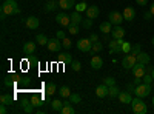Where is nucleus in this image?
I'll return each mask as SVG.
<instances>
[{
  "mask_svg": "<svg viewBox=\"0 0 154 114\" xmlns=\"http://www.w3.org/2000/svg\"><path fill=\"white\" fill-rule=\"evenodd\" d=\"M16 14H20V9H19V5L16 0H5L2 3V17L0 19H5L6 16H16Z\"/></svg>",
  "mask_w": 154,
  "mask_h": 114,
  "instance_id": "1",
  "label": "nucleus"
},
{
  "mask_svg": "<svg viewBox=\"0 0 154 114\" xmlns=\"http://www.w3.org/2000/svg\"><path fill=\"white\" fill-rule=\"evenodd\" d=\"M131 108H133V112H134V114H145V112L148 111V106H146V103L142 100V97L133 99Z\"/></svg>",
  "mask_w": 154,
  "mask_h": 114,
  "instance_id": "2",
  "label": "nucleus"
},
{
  "mask_svg": "<svg viewBox=\"0 0 154 114\" xmlns=\"http://www.w3.org/2000/svg\"><path fill=\"white\" fill-rule=\"evenodd\" d=\"M134 94L137 96V97H146V96H149L151 94V85L149 83H140V85H137L136 88H134Z\"/></svg>",
  "mask_w": 154,
  "mask_h": 114,
  "instance_id": "3",
  "label": "nucleus"
},
{
  "mask_svg": "<svg viewBox=\"0 0 154 114\" xmlns=\"http://www.w3.org/2000/svg\"><path fill=\"white\" fill-rule=\"evenodd\" d=\"M46 48L49 49L51 53H60V49L63 48V43L60 42V39L54 37V39H49L46 43Z\"/></svg>",
  "mask_w": 154,
  "mask_h": 114,
  "instance_id": "4",
  "label": "nucleus"
},
{
  "mask_svg": "<svg viewBox=\"0 0 154 114\" xmlns=\"http://www.w3.org/2000/svg\"><path fill=\"white\" fill-rule=\"evenodd\" d=\"M136 63H137V57L133 56V54H126L122 59V66L125 69H133V66L136 65Z\"/></svg>",
  "mask_w": 154,
  "mask_h": 114,
  "instance_id": "5",
  "label": "nucleus"
},
{
  "mask_svg": "<svg viewBox=\"0 0 154 114\" xmlns=\"http://www.w3.org/2000/svg\"><path fill=\"white\" fill-rule=\"evenodd\" d=\"M77 49L82 53H88V51H91V48H93V42L89 40V39H80V40H77Z\"/></svg>",
  "mask_w": 154,
  "mask_h": 114,
  "instance_id": "6",
  "label": "nucleus"
},
{
  "mask_svg": "<svg viewBox=\"0 0 154 114\" xmlns=\"http://www.w3.org/2000/svg\"><path fill=\"white\" fill-rule=\"evenodd\" d=\"M108 20L112 23V25H122V22L125 20L123 19V14H120L119 11H111L108 14Z\"/></svg>",
  "mask_w": 154,
  "mask_h": 114,
  "instance_id": "7",
  "label": "nucleus"
},
{
  "mask_svg": "<svg viewBox=\"0 0 154 114\" xmlns=\"http://www.w3.org/2000/svg\"><path fill=\"white\" fill-rule=\"evenodd\" d=\"M56 22L60 25V26L68 28V25L71 23V17L68 14H65V12H59V14L56 16Z\"/></svg>",
  "mask_w": 154,
  "mask_h": 114,
  "instance_id": "8",
  "label": "nucleus"
},
{
  "mask_svg": "<svg viewBox=\"0 0 154 114\" xmlns=\"http://www.w3.org/2000/svg\"><path fill=\"white\" fill-rule=\"evenodd\" d=\"M125 32L126 31L122 28V25H114V28L111 31V35H112V39H123Z\"/></svg>",
  "mask_w": 154,
  "mask_h": 114,
  "instance_id": "9",
  "label": "nucleus"
},
{
  "mask_svg": "<svg viewBox=\"0 0 154 114\" xmlns=\"http://www.w3.org/2000/svg\"><path fill=\"white\" fill-rule=\"evenodd\" d=\"M145 68L146 65H142V63H136V65L133 66V74H134V77H142L143 79V75H145Z\"/></svg>",
  "mask_w": 154,
  "mask_h": 114,
  "instance_id": "10",
  "label": "nucleus"
},
{
  "mask_svg": "<svg viewBox=\"0 0 154 114\" xmlns=\"http://www.w3.org/2000/svg\"><path fill=\"white\" fill-rule=\"evenodd\" d=\"M25 25H26V28H28V29H37V28H38V25H40V22H38L37 17L29 16V17H26V20H25Z\"/></svg>",
  "mask_w": 154,
  "mask_h": 114,
  "instance_id": "11",
  "label": "nucleus"
},
{
  "mask_svg": "<svg viewBox=\"0 0 154 114\" xmlns=\"http://www.w3.org/2000/svg\"><path fill=\"white\" fill-rule=\"evenodd\" d=\"M99 14H100V9H99V6H96V5H91V6H88V9H86V17L88 19H97L99 17Z\"/></svg>",
  "mask_w": 154,
  "mask_h": 114,
  "instance_id": "12",
  "label": "nucleus"
},
{
  "mask_svg": "<svg viewBox=\"0 0 154 114\" xmlns=\"http://www.w3.org/2000/svg\"><path fill=\"white\" fill-rule=\"evenodd\" d=\"M123 19L125 20H128V22H133L134 20V17H136V11H134V8L133 6H126L125 9H123Z\"/></svg>",
  "mask_w": 154,
  "mask_h": 114,
  "instance_id": "13",
  "label": "nucleus"
},
{
  "mask_svg": "<svg viewBox=\"0 0 154 114\" xmlns=\"http://www.w3.org/2000/svg\"><path fill=\"white\" fill-rule=\"evenodd\" d=\"M96 96H97L99 99H103V97H106V96H108V85L102 83V85L96 86Z\"/></svg>",
  "mask_w": 154,
  "mask_h": 114,
  "instance_id": "14",
  "label": "nucleus"
},
{
  "mask_svg": "<svg viewBox=\"0 0 154 114\" xmlns=\"http://www.w3.org/2000/svg\"><path fill=\"white\" fill-rule=\"evenodd\" d=\"M136 57H137V62H139V63H142V65H148V63L151 62L149 54H148V53H143V51H140Z\"/></svg>",
  "mask_w": 154,
  "mask_h": 114,
  "instance_id": "15",
  "label": "nucleus"
},
{
  "mask_svg": "<svg viewBox=\"0 0 154 114\" xmlns=\"http://www.w3.org/2000/svg\"><path fill=\"white\" fill-rule=\"evenodd\" d=\"M35 46H37V45H35L34 42H25V45H23V54H28V56L34 54Z\"/></svg>",
  "mask_w": 154,
  "mask_h": 114,
  "instance_id": "16",
  "label": "nucleus"
},
{
  "mask_svg": "<svg viewBox=\"0 0 154 114\" xmlns=\"http://www.w3.org/2000/svg\"><path fill=\"white\" fill-rule=\"evenodd\" d=\"M119 100H120V103H131L133 102V96L130 91H122L119 94Z\"/></svg>",
  "mask_w": 154,
  "mask_h": 114,
  "instance_id": "17",
  "label": "nucleus"
},
{
  "mask_svg": "<svg viewBox=\"0 0 154 114\" xmlns=\"http://www.w3.org/2000/svg\"><path fill=\"white\" fill-rule=\"evenodd\" d=\"M75 2L74 0H59V6L62 9H71V8H75Z\"/></svg>",
  "mask_w": 154,
  "mask_h": 114,
  "instance_id": "18",
  "label": "nucleus"
},
{
  "mask_svg": "<svg viewBox=\"0 0 154 114\" xmlns=\"http://www.w3.org/2000/svg\"><path fill=\"white\" fill-rule=\"evenodd\" d=\"M102 66H103V60H102V57L94 56V57L91 59V68H93V69H100Z\"/></svg>",
  "mask_w": 154,
  "mask_h": 114,
  "instance_id": "19",
  "label": "nucleus"
},
{
  "mask_svg": "<svg viewBox=\"0 0 154 114\" xmlns=\"http://www.w3.org/2000/svg\"><path fill=\"white\" fill-rule=\"evenodd\" d=\"M99 29L103 32V34H109L111 31H112V23L108 20V22H102L100 23V26H99Z\"/></svg>",
  "mask_w": 154,
  "mask_h": 114,
  "instance_id": "20",
  "label": "nucleus"
},
{
  "mask_svg": "<svg viewBox=\"0 0 154 114\" xmlns=\"http://www.w3.org/2000/svg\"><path fill=\"white\" fill-rule=\"evenodd\" d=\"M57 6H59L57 0H48V2L45 3V11H46V12H51V11H54Z\"/></svg>",
  "mask_w": 154,
  "mask_h": 114,
  "instance_id": "21",
  "label": "nucleus"
},
{
  "mask_svg": "<svg viewBox=\"0 0 154 114\" xmlns=\"http://www.w3.org/2000/svg\"><path fill=\"white\" fill-rule=\"evenodd\" d=\"M59 62H62V63H71L72 57H71L69 53H59Z\"/></svg>",
  "mask_w": 154,
  "mask_h": 114,
  "instance_id": "22",
  "label": "nucleus"
},
{
  "mask_svg": "<svg viewBox=\"0 0 154 114\" xmlns=\"http://www.w3.org/2000/svg\"><path fill=\"white\" fill-rule=\"evenodd\" d=\"M71 103H72V102H68V100H66L60 112H62V114H74L75 111H74V108H72V105H71Z\"/></svg>",
  "mask_w": 154,
  "mask_h": 114,
  "instance_id": "23",
  "label": "nucleus"
},
{
  "mask_svg": "<svg viewBox=\"0 0 154 114\" xmlns=\"http://www.w3.org/2000/svg\"><path fill=\"white\" fill-rule=\"evenodd\" d=\"M69 17H71V23H77V25H80V23H82V20H83L79 11H74Z\"/></svg>",
  "mask_w": 154,
  "mask_h": 114,
  "instance_id": "24",
  "label": "nucleus"
},
{
  "mask_svg": "<svg viewBox=\"0 0 154 114\" xmlns=\"http://www.w3.org/2000/svg\"><path fill=\"white\" fill-rule=\"evenodd\" d=\"M119 94H120V90L116 85H112V86H108V96L109 97H119Z\"/></svg>",
  "mask_w": 154,
  "mask_h": 114,
  "instance_id": "25",
  "label": "nucleus"
},
{
  "mask_svg": "<svg viewBox=\"0 0 154 114\" xmlns=\"http://www.w3.org/2000/svg\"><path fill=\"white\" fill-rule=\"evenodd\" d=\"M45 91H46V94H49V96H53L54 93H57V86H56V83H53V82L46 83V86H45Z\"/></svg>",
  "mask_w": 154,
  "mask_h": 114,
  "instance_id": "26",
  "label": "nucleus"
},
{
  "mask_svg": "<svg viewBox=\"0 0 154 114\" xmlns=\"http://www.w3.org/2000/svg\"><path fill=\"white\" fill-rule=\"evenodd\" d=\"M59 96L63 97V99H68L71 96V90L68 86H62V88H59Z\"/></svg>",
  "mask_w": 154,
  "mask_h": 114,
  "instance_id": "27",
  "label": "nucleus"
},
{
  "mask_svg": "<svg viewBox=\"0 0 154 114\" xmlns=\"http://www.w3.org/2000/svg\"><path fill=\"white\" fill-rule=\"evenodd\" d=\"M63 105H65V102H62V100H53V102H51V106H53V109L54 111H62V108H63Z\"/></svg>",
  "mask_w": 154,
  "mask_h": 114,
  "instance_id": "28",
  "label": "nucleus"
},
{
  "mask_svg": "<svg viewBox=\"0 0 154 114\" xmlns=\"http://www.w3.org/2000/svg\"><path fill=\"white\" fill-rule=\"evenodd\" d=\"M48 37L45 35V34H37V37H35V42H37V45H42V46H45L46 43H48Z\"/></svg>",
  "mask_w": 154,
  "mask_h": 114,
  "instance_id": "29",
  "label": "nucleus"
},
{
  "mask_svg": "<svg viewBox=\"0 0 154 114\" xmlns=\"http://www.w3.org/2000/svg\"><path fill=\"white\" fill-rule=\"evenodd\" d=\"M79 31H80V28H79V25H77V23H69V25H68V32H69L71 35L79 34Z\"/></svg>",
  "mask_w": 154,
  "mask_h": 114,
  "instance_id": "30",
  "label": "nucleus"
},
{
  "mask_svg": "<svg viewBox=\"0 0 154 114\" xmlns=\"http://www.w3.org/2000/svg\"><path fill=\"white\" fill-rule=\"evenodd\" d=\"M31 102H32V105H34V106H42V105L45 103V99H43V96H42V97H38V96H32Z\"/></svg>",
  "mask_w": 154,
  "mask_h": 114,
  "instance_id": "31",
  "label": "nucleus"
},
{
  "mask_svg": "<svg viewBox=\"0 0 154 114\" xmlns=\"http://www.w3.org/2000/svg\"><path fill=\"white\" fill-rule=\"evenodd\" d=\"M12 100H14V97L9 96V94H2V97H0V102L5 103V105H11Z\"/></svg>",
  "mask_w": 154,
  "mask_h": 114,
  "instance_id": "32",
  "label": "nucleus"
},
{
  "mask_svg": "<svg viewBox=\"0 0 154 114\" xmlns=\"http://www.w3.org/2000/svg\"><path fill=\"white\" fill-rule=\"evenodd\" d=\"M22 105H23V111L26 112V114L34 112V105H32V102H23Z\"/></svg>",
  "mask_w": 154,
  "mask_h": 114,
  "instance_id": "33",
  "label": "nucleus"
},
{
  "mask_svg": "<svg viewBox=\"0 0 154 114\" xmlns=\"http://www.w3.org/2000/svg\"><path fill=\"white\" fill-rule=\"evenodd\" d=\"M102 49H103V45H102L100 42H94V43H93V48H91L93 54H97V53H100Z\"/></svg>",
  "mask_w": 154,
  "mask_h": 114,
  "instance_id": "34",
  "label": "nucleus"
},
{
  "mask_svg": "<svg viewBox=\"0 0 154 114\" xmlns=\"http://www.w3.org/2000/svg\"><path fill=\"white\" fill-rule=\"evenodd\" d=\"M131 48H133V45L130 42H123L122 43V53L123 54H130L131 53Z\"/></svg>",
  "mask_w": 154,
  "mask_h": 114,
  "instance_id": "35",
  "label": "nucleus"
},
{
  "mask_svg": "<svg viewBox=\"0 0 154 114\" xmlns=\"http://www.w3.org/2000/svg\"><path fill=\"white\" fill-rule=\"evenodd\" d=\"M82 25H83V28L85 29H89V28H91L93 26V19H85V20H82Z\"/></svg>",
  "mask_w": 154,
  "mask_h": 114,
  "instance_id": "36",
  "label": "nucleus"
},
{
  "mask_svg": "<svg viewBox=\"0 0 154 114\" xmlns=\"http://www.w3.org/2000/svg\"><path fill=\"white\" fill-rule=\"evenodd\" d=\"M140 51H142V48H140V45H139V43H136V45H133V48H131V53H130V54L137 56Z\"/></svg>",
  "mask_w": 154,
  "mask_h": 114,
  "instance_id": "37",
  "label": "nucleus"
},
{
  "mask_svg": "<svg viewBox=\"0 0 154 114\" xmlns=\"http://www.w3.org/2000/svg\"><path fill=\"white\" fill-rule=\"evenodd\" d=\"M71 68H72V71H80V68H82V65H80V62H77V60H72L71 62Z\"/></svg>",
  "mask_w": 154,
  "mask_h": 114,
  "instance_id": "38",
  "label": "nucleus"
},
{
  "mask_svg": "<svg viewBox=\"0 0 154 114\" xmlns=\"http://www.w3.org/2000/svg\"><path fill=\"white\" fill-rule=\"evenodd\" d=\"M86 9H88V6H86V3H85V2H82V3H77V5H75V11H79V12L86 11Z\"/></svg>",
  "mask_w": 154,
  "mask_h": 114,
  "instance_id": "39",
  "label": "nucleus"
},
{
  "mask_svg": "<svg viewBox=\"0 0 154 114\" xmlns=\"http://www.w3.org/2000/svg\"><path fill=\"white\" fill-rule=\"evenodd\" d=\"M62 43H63V48H66V49H69V48H71V45H72L71 39H68V37H65V39L62 40Z\"/></svg>",
  "mask_w": 154,
  "mask_h": 114,
  "instance_id": "40",
  "label": "nucleus"
},
{
  "mask_svg": "<svg viewBox=\"0 0 154 114\" xmlns=\"http://www.w3.org/2000/svg\"><path fill=\"white\" fill-rule=\"evenodd\" d=\"M154 79H152V75H151V72H145V75H143V82L145 83H149L151 85V82H152Z\"/></svg>",
  "mask_w": 154,
  "mask_h": 114,
  "instance_id": "41",
  "label": "nucleus"
},
{
  "mask_svg": "<svg viewBox=\"0 0 154 114\" xmlns=\"http://www.w3.org/2000/svg\"><path fill=\"white\" fill-rule=\"evenodd\" d=\"M103 83L108 85V86H112V85H116V79L114 77H106V79H103Z\"/></svg>",
  "mask_w": 154,
  "mask_h": 114,
  "instance_id": "42",
  "label": "nucleus"
},
{
  "mask_svg": "<svg viewBox=\"0 0 154 114\" xmlns=\"http://www.w3.org/2000/svg\"><path fill=\"white\" fill-rule=\"evenodd\" d=\"M69 100H71L72 103H79L80 102V96L79 94H71L69 96Z\"/></svg>",
  "mask_w": 154,
  "mask_h": 114,
  "instance_id": "43",
  "label": "nucleus"
},
{
  "mask_svg": "<svg viewBox=\"0 0 154 114\" xmlns=\"http://www.w3.org/2000/svg\"><path fill=\"white\" fill-rule=\"evenodd\" d=\"M88 39H89V40H91V42L94 43V42H99V35H97L96 32H91V34H89V37H88Z\"/></svg>",
  "mask_w": 154,
  "mask_h": 114,
  "instance_id": "44",
  "label": "nucleus"
},
{
  "mask_svg": "<svg viewBox=\"0 0 154 114\" xmlns=\"http://www.w3.org/2000/svg\"><path fill=\"white\" fill-rule=\"evenodd\" d=\"M56 37H57V39H60V40H63V39L66 37V35H65V31H62V29L57 31V35H56Z\"/></svg>",
  "mask_w": 154,
  "mask_h": 114,
  "instance_id": "45",
  "label": "nucleus"
},
{
  "mask_svg": "<svg viewBox=\"0 0 154 114\" xmlns=\"http://www.w3.org/2000/svg\"><path fill=\"white\" fill-rule=\"evenodd\" d=\"M152 17H154V16H152V12H151V11H146L145 14H143V19H145V20H151Z\"/></svg>",
  "mask_w": 154,
  "mask_h": 114,
  "instance_id": "46",
  "label": "nucleus"
},
{
  "mask_svg": "<svg viewBox=\"0 0 154 114\" xmlns=\"http://www.w3.org/2000/svg\"><path fill=\"white\" fill-rule=\"evenodd\" d=\"M136 3L140 6H145V5H148V0H136Z\"/></svg>",
  "mask_w": 154,
  "mask_h": 114,
  "instance_id": "47",
  "label": "nucleus"
},
{
  "mask_svg": "<svg viewBox=\"0 0 154 114\" xmlns=\"http://www.w3.org/2000/svg\"><path fill=\"white\" fill-rule=\"evenodd\" d=\"M0 114H6V105L2 103V106H0Z\"/></svg>",
  "mask_w": 154,
  "mask_h": 114,
  "instance_id": "48",
  "label": "nucleus"
},
{
  "mask_svg": "<svg viewBox=\"0 0 154 114\" xmlns=\"http://www.w3.org/2000/svg\"><path fill=\"white\" fill-rule=\"evenodd\" d=\"M140 83H142V77H136V79H134V85L137 86V85H140Z\"/></svg>",
  "mask_w": 154,
  "mask_h": 114,
  "instance_id": "49",
  "label": "nucleus"
},
{
  "mask_svg": "<svg viewBox=\"0 0 154 114\" xmlns=\"http://www.w3.org/2000/svg\"><path fill=\"white\" fill-rule=\"evenodd\" d=\"M149 11L152 12V16H154V2H152V3L149 5Z\"/></svg>",
  "mask_w": 154,
  "mask_h": 114,
  "instance_id": "50",
  "label": "nucleus"
},
{
  "mask_svg": "<svg viewBox=\"0 0 154 114\" xmlns=\"http://www.w3.org/2000/svg\"><path fill=\"white\" fill-rule=\"evenodd\" d=\"M103 40H105V42H109V34H105V35H103Z\"/></svg>",
  "mask_w": 154,
  "mask_h": 114,
  "instance_id": "51",
  "label": "nucleus"
},
{
  "mask_svg": "<svg viewBox=\"0 0 154 114\" xmlns=\"http://www.w3.org/2000/svg\"><path fill=\"white\" fill-rule=\"evenodd\" d=\"M151 75H152V79H154V68H152V71H151Z\"/></svg>",
  "mask_w": 154,
  "mask_h": 114,
  "instance_id": "52",
  "label": "nucleus"
},
{
  "mask_svg": "<svg viewBox=\"0 0 154 114\" xmlns=\"http://www.w3.org/2000/svg\"><path fill=\"white\" fill-rule=\"evenodd\" d=\"M151 43H152V46H154V37H152V39H151Z\"/></svg>",
  "mask_w": 154,
  "mask_h": 114,
  "instance_id": "53",
  "label": "nucleus"
},
{
  "mask_svg": "<svg viewBox=\"0 0 154 114\" xmlns=\"http://www.w3.org/2000/svg\"><path fill=\"white\" fill-rule=\"evenodd\" d=\"M152 105H154V97H152Z\"/></svg>",
  "mask_w": 154,
  "mask_h": 114,
  "instance_id": "54",
  "label": "nucleus"
}]
</instances>
